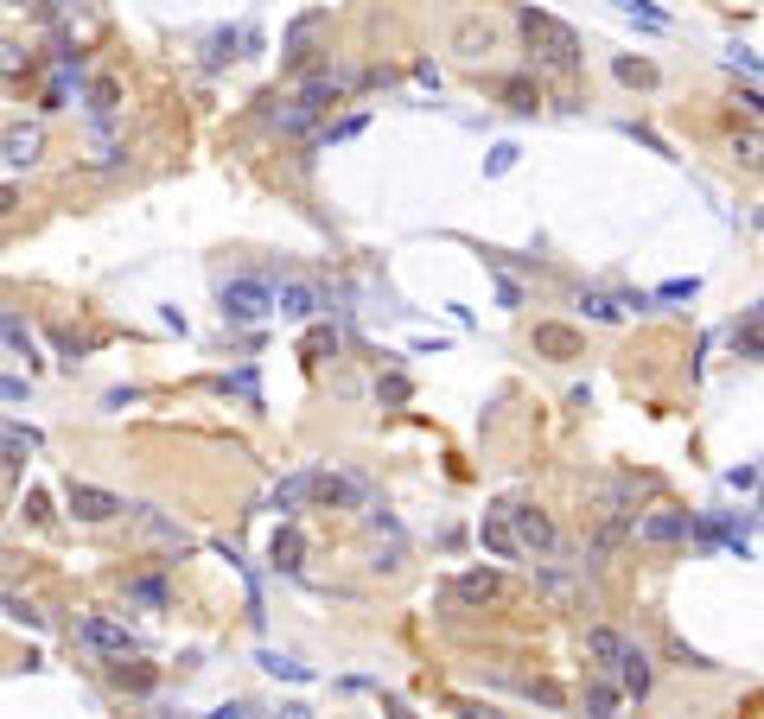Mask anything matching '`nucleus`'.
Returning <instances> with one entry per match:
<instances>
[{
  "mask_svg": "<svg viewBox=\"0 0 764 719\" xmlns=\"http://www.w3.org/2000/svg\"><path fill=\"white\" fill-rule=\"evenodd\" d=\"M523 39H529V51H542L554 70H573V64H580V39H573V26H561V20H554V13H542V7H523Z\"/></svg>",
  "mask_w": 764,
  "mask_h": 719,
  "instance_id": "1",
  "label": "nucleus"
},
{
  "mask_svg": "<svg viewBox=\"0 0 764 719\" xmlns=\"http://www.w3.org/2000/svg\"><path fill=\"white\" fill-rule=\"evenodd\" d=\"M223 312L242 319V325L268 319V312H274V287H262V280H230V287H223Z\"/></svg>",
  "mask_w": 764,
  "mask_h": 719,
  "instance_id": "2",
  "label": "nucleus"
},
{
  "mask_svg": "<svg viewBox=\"0 0 764 719\" xmlns=\"http://www.w3.org/2000/svg\"><path fill=\"white\" fill-rule=\"evenodd\" d=\"M128 503L115 497V490H96V484H71V516L77 522H115Z\"/></svg>",
  "mask_w": 764,
  "mask_h": 719,
  "instance_id": "3",
  "label": "nucleus"
},
{
  "mask_svg": "<svg viewBox=\"0 0 764 719\" xmlns=\"http://www.w3.org/2000/svg\"><path fill=\"white\" fill-rule=\"evenodd\" d=\"M453 51H459V58H491V51H497V26L491 20H478V13H465V20L453 26Z\"/></svg>",
  "mask_w": 764,
  "mask_h": 719,
  "instance_id": "4",
  "label": "nucleus"
},
{
  "mask_svg": "<svg viewBox=\"0 0 764 719\" xmlns=\"http://www.w3.org/2000/svg\"><path fill=\"white\" fill-rule=\"evenodd\" d=\"M510 522H516V541H523V548H535V554L561 548V541H554V522L542 510H510Z\"/></svg>",
  "mask_w": 764,
  "mask_h": 719,
  "instance_id": "5",
  "label": "nucleus"
},
{
  "mask_svg": "<svg viewBox=\"0 0 764 719\" xmlns=\"http://www.w3.org/2000/svg\"><path fill=\"white\" fill-rule=\"evenodd\" d=\"M274 306H281L287 319H312V312L325 306V293L306 287V280H281V287H274Z\"/></svg>",
  "mask_w": 764,
  "mask_h": 719,
  "instance_id": "6",
  "label": "nucleus"
},
{
  "mask_svg": "<svg viewBox=\"0 0 764 719\" xmlns=\"http://www.w3.org/2000/svg\"><path fill=\"white\" fill-rule=\"evenodd\" d=\"M535 350L554 363H573L580 357V331H567V325H535Z\"/></svg>",
  "mask_w": 764,
  "mask_h": 719,
  "instance_id": "7",
  "label": "nucleus"
},
{
  "mask_svg": "<svg viewBox=\"0 0 764 719\" xmlns=\"http://www.w3.org/2000/svg\"><path fill=\"white\" fill-rule=\"evenodd\" d=\"M83 643H90V650H109V656H128V650H134L128 630L109 624V618H90V624H83Z\"/></svg>",
  "mask_w": 764,
  "mask_h": 719,
  "instance_id": "8",
  "label": "nucleus"
},
{
  "mask_svg": "<svg viewBox=\"0 0 764 719\" xmlns=\"http://www.w3.org/2000/svg\"><path fill=\"white\" fill-rule=\"evenodd\" d=\"M637 535H644V541H682L688 535V516L682 510H656V516L637 522Z\"/></svg>",
  "mask_w": 764,
  "mask_h": 719,
  "instance_id": "9",
  "label": "nucleus"
},
{
  "mask_svg": "<svg viewBox=\"0 0 764 719\" xmlns=\"http://www.w3.org/2000/svg\"><path fill=\"white\" fill-rule=\"evenodd\" d=\"M338 96H344V83H338V77H312V83H306V90L293 96V102H300L306 115H319V109H332Z\"/></svg>",
  "mask_w": 764,
  "mask_h": 719,
  "instance_id": "10",
  "label": "nucleus"
},
{
  "mask_svg": "<svg viewBox=\"0 0 764 719\" xmlns=\"http://www.w3.org/2000/svg\"><path fill=\"white\" fill-rule=\"evenodd\" d=\"M300 560H306V535L300 529H274V567L300 573Z\"/></svg>",
  "mask_w": 764,
  "mask_h": 719,
  "instance_id": "11",
  "label": "nucleus"
},
{
  "mask_svg": "<svg viewBox=\"0 0 764 719\" xmlns=\"http://www.w3.org/2000/svg\"><path fill=\"white\" fill-rule=\"evenodd\" d=\"M39 446L32 427H0V465H26V452Z\"/></svg>",
  "mask_w": 764,
  "mask_h": 719,
  "instance_id": "12",
  "label": "nucleus"
},
{
  "mask_svg": "<svg viewBox=\"0 0 764 719\" xmlns=\"http://www.w3.org/2000/svg\"><path fill=\"white\" fill-rule=\"evenodd\" d=\"M586 650H593V656L605 662V669H618V656L631 650V643H624L618 630H605V624H599V630H586Z\"/></svg>",
  "mask_w": 764,
  "mask_h": 719,
  "instance_id": "13",
  "label": "nucleus"
},
{
  "mask_svg": "<svg viewBox=\"0 0 764 719\" xmlns=\"http://www.w3.org/2000/svg\"><path fill=\"white\" fill-rule=\"evenodd\" d=\"M39 147H45L39 128H13V134H7V160H13V166H32V160H39Z\"/></svg>",
  "mask_w": 764,
  "mask_h": 719,
  "instance_id": "14",
  "label": "nucleus"
},
{
  "mask_svg": "<svg viewBox=\"0 0 764 719\" xmlns=\"http://www.w3.org/2000/svg\"><path fill=\"white\" fill-rule=\"evenodd\" d=\"M618 669H624V688H631V694H644V688H650V662H644V650H624V656H618Z\"/></svg>",
  "mask_w": 764,
  "mask_h": 719,
  "instance_id": "15",
  "label": "nucleus"
},
{
  "mask_svg": "<svg viewBox=\"0 0 764 719\" xmlns=\"http://www.w3.org/2000/svg\"><path fill=\"white\" fill-rule=\"evenodd\" d=\"M503 102H510L516 115H535V102H542V96H535V83L516 77V83H503Z\"/></svg>",
  "mask_w": 764,
  "mask_h": 719,
  "instance_id": "16",
  "label": "nucleus"
},
{
  "mask_svg": "<svg viewBox=\"0 0 764 719\" xmlns=\"http://www.w3.org/2000/svg\"><path fill=\"white\" fill-rule=\"evenodd\" d=\"M306 490H312V497H325V503H357V490L344 484V478H312Z\"/></svg>",
  "mask_w": 764,
  "mask_h": 719,
  "instance_id": "17",
  "label": "nucleus"
},
{
  "mask_svg": "<svg viewBox=\"0 0 764 719\" xmlns=\"http://www.w3.org/2000/svg\"><path fill=\"white\" fill-rule=\"evenodd\" d=\"M262 669L268 675H287V681H312V669H300V662H287V656H274V650H262Z\"/></svg>",
  "mask_w": 764,
  "mask_h": 719,
  "instance_id": "18",
  "label": "nucleus"
},
{
  "mask_svg": "<svg viewBox=\"0 0 764 719\" xmlns=\"http://www.w3.org/2000/svg\"><path fill=\"white\" fill-rule=\"evenodd\" d=\"M516 153H523V147H510V140H503V147H491V160H484V172H491V179H503V172L516 166Z\"/></svg>",
  "mask_w": 764,
  "mask_h": 719,
  "instance_id": "19",
  "label": "nucleus"
},
{
  "mask_svg": "<svg viewBox=\"0 0 764 719\" xmlns=\"http://www.w3.org/2000/svg\"><path fill=\"white\" fill-rule=\"evenodd\" d=\"M90 109H96V115H115V109H121V90H115V83H96V90H90Z\"/></svg>",
  "mask_w": 764,
  "mask_h": 719,
  "instance_id": "20",
  "label": "nucleus"
},
{
  "mask_svg": "<svg viewBox=\"0 0 764 719\" xmlns=\"http://www.w3.org/2000/svg\"><path fill=\"white\" fill-rule=\"evenodd\" d=\"M618 77H624V83H637V90H644V83H656V70H650V64H637V58H618Z\"/></svg>",
  "mask_w": 764,
  "mask_h": 719,
  "instance_id": "21",
  "label": "nucleus"
},
{
  "mask_svg": "<svg viewBox=\"0 0 764 719\" xmlns=\"http://www.w3.org/2000/svg\"><path fill=\"white\" fill-rule=\"evenodd\" d=\"M306 484H312V478H287L281 490H274V510H293V503L306 497Z\"/></svg>",
  "mask_w": 764,
  "mask_h": 719,
  "instance_id": "22",
  "label": "nucleus"
},
{
  "mask_svg": "<svg viewBox=\"0 0 764 719\" xmlns=\"http://www.w3.org/2000/svg\"><path fill=\"white\" fill-rule=\"evenodd\" d=\"M491 592H497L491 573H472V580H459V599H491Z\"/></svg>",
  "mask_w": 764,
  "mask_h": 719,
  "instance_id": "23",
  "label": "nucleus"
},
{
  "mask_svg": "<svg viewBox=\"0 0 764 719\" xmlns=\"http://www.w3.org/2000/svg\"><path fill=\"white\" fill-rule=\"evenodd\" d=\"M20 70H26V51H20V45H7V39H0V77H20Z\"/></svg>",
  "mask_w": 764,
  "mask_h": 719,
  "instance_id": "24",
  "label": "nucleus"
},
{
  "mask_svg": "<svg viewBox=\"0 0 764 719\" xmlns=\"http://www.w3.org/2000/svg\"><path fill=\"white\" fill-rule=\"evenodd\" d=\"M128 592H134V599H141V605H166V586H160V580H134Z\"/></svg>",
  "mask_w": 764,
  "mask_h": 719,
  "instance_id": "25",
  "label": "nucleus"
},
{
  "mask_svg": "<svg viewBox=\"0 0 764 719\" xmlns=\"http://www.w3.org/2000/svg\"><path fill=\"white\" fill-rule=\"evenodd\" d=\"M618 7H624V13H637L644 26H663V7H650V0H618Z\"/></svg>",
  "mask_w": 764,
  "mask_h": 719,
  "instance_id": "26",
  "label": "nucleus"
},
{
  "mask_svg": "<svg viewBox=\"0 0 764 719\" xmlns=\"http://www.w3.org/2000/svg\"><path fill=\"white\" fill-rule=\"evenodd\" d=\"M733 344L745 350V357H752V350H758V312H752V319H745V331H733Z\"/></svg>",
  "mask_w": 764,
  "mask_h": 719,
  "instance_id": "27",
  "label": "nucleus"
},
{
  "mask_svg": "<svg viewBox=\"0 0 764 719\" xmlns=\"http://www.w3.org/2000/svg\"><path fill=\"white\" fill-rule=\"evenodd\" d=\"M586 312H593V319H618V306H612V300H599V293H586Z\"/></svg>",
  "mask_w": 764,
  "mask_h": 719,
  "instance_id": "28",
  "label": "nucleus"
},
{
  "mask_svg": "<svg viewBox=\"0 0 764 719\" xmlns=\"http://www.w3.org/2000/svg\"><path fill=\"white\" fill-rule=\"evenodd\" d=\"M26 395V382H13V376H0V401H20Z\"/></svg>",
  "mask_w": 764,
  "mask_h": 719,
  "instance_id": "29",
  "label": "nucleus"
},
{
  "mask_svg": "<svg viewBox=\"0 0 764 719\" xmlns=\"http://www.w3.org/2000/svg\"><path fill=\"white\" fill-rule=\"evenodd\" d=\"M13 204H20V198H13V191H7V185H0V217H7V210H13Z\"/></svg>",
  "mask_w": 764,
  "mask_h": 719,
  "instance_id": "30",
  "label": "nucleus"
}]
</instances>
